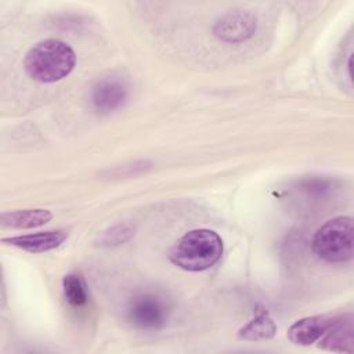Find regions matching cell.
Instances as JSON below:
<instances>
[{
  "label": "cell",
  "mask_w": 354,
  "mask_h": 354,
  "mask_svg": "<svg viewBox=\"0 0 354 354\" xmlns=\"http://www.w3.org/2000/svg\"><path fill=\"white\" fill-rule=\"evenodd\" d=\"M76 65L73 48L58 39L36 43L25 55L24 66L30 79L40 83H55L66 77Z\"/></svg>",
  "instance_id": "1"
},
{
  "label": "cell",
  "mask_w": 354,
  "mask_h": 354,
  "mask_svg": "<svg viewBox=\"0 0 354 354\" xmlns=\"http://www.w3.org/2000/svg\"><path fill=\"white\" fill-rule=\"evenodd\" d=\"M223 254V241L217 232L198 228L184 234L170 250V261L185 271H203L214 266Z\"/></svg>",
  "instance_id": "2"
},
{
  "label": "cell",
  "mask_w": 354,
  "mask_h": 354,
  "mask_svg": "<svg viewBox=\"0 0 354 354\" xmlns=\"http://www.w3.org/2000/svg\"><path fill=\"white\" fill-rule=\"evenodd\" d=\"M313 250L324 261L346 263L354 253V225L350 216L328 220L313 238Z\"/></svg>",
  "instance_id": "3"
},
{
  "label": "cell",
  "mask_w": 354,
  "mask_h": 354,
  "mask_svg": "<svg viewBox=\"0 0 354 354\" xmlns=\"http://www.w3.org/2000/svg\"><path fill=\"white\" fill-rule=\"evenodd\" d=\"M127 318L136 328L147 330L159 329L169 318V307L158 295L141 293L130 300Z\"/></svg>",
  "instance_id": "4"
},
{
  "label": "cell",
  "mask_w": 354,
  "mask_h": 354,
  "mask_svg": "<svg viewBox=\"0 0 354 354\" xmlns=\"http://www.w3.org/2000/svg\"><path fill=\"white\" fill-rule=\"evenodd\" d=\"M256 18L246 11H232L218 18L213 26L214 36L225 43H241L256 32Z\"/></svg>",
  "instance_id": "5"
},
{
  "label": "cell",
  "mask_w": 354,
  "mask_h": 354,
  "mask_svg": "<svg viewBox=\"0 0 354 354\" xmlns=\"http://www.w3.org/2000/svg\"><path fill=\"white\" fill-rule=\"evenodd\" d=\"M127 97L129 87L122 79L105 77L93 86L90 101L97 112L109 113L123 106Z\"/></svg>",
  "instance_id": "6"
},
{
  "label": "cell",
  "mask_w": 354,
  "mask_h": 354,
  "mask_svg": "<svg viewBox=\"0 0 354 354\" xmlns=\"http://www.w3.org/2000/svg\"><path fill=\"white\" fill-rule=\"evenodd\" d=\"M335 319L336 317L332 315H313L300 318L289 326L288 339L297 346H310L322 337Z\"/></svg>",
  "instance_id": "7"
},
{
  "label": "cell",
  "mask_w": 354,
  "mask_h": 354,
  "mask_svg": "<svg viewBox=\"0 0 354 354\" xmlns=\"http://www.w3.org/2000/svg\"><path fill=\"white\" fill-rule=\"evenodd\" d=\"M66 238H68L66 230H50V231H43L36 234L3 238L1 242L30 253H43V252L58 248Z\"/></svg>",
  "instance_id": "8"
},
{
  "label": "cell",
  "mask_w": 354,
  "mask_h": 354,
  "mask_svg": "<svg viewBox=\"0 0 354 354\" xmlns=\"http://www.w3.org/2000/svg\"><path fill=\"white\" fill-rule=\"evenodd\" d=\"M319 347L335 353H353L354 350V328L353 317H336L330 328L319 339Z\"/></svg>",
  "instance_id": "9"
},
{
  "label": "cell",
  "mask_w": 354,
  "mask_h": 354,
  "mask_svg": "<svg viewBox=\"0 0 354 354\" xmlns=\"http://www.w3.org/2000/svg\"><path fill=\"white\" fill-rule=\"evenodd\" d=\"M53 218V214L47 209H25L15 212H6L0 216V223L3 227L8 228H36Z\"/></svg>",
  "instance_id": "10"
},
{
  "label": "cell",
  "mask_w": 354,
  "mask_h": 354,
  "mask_svg": "<svg viewBox=\"0 0 354 354\" xmlns=\"http://www.w3.org/2000/svg\"><path fill=\"white\" fill-rule=\"evenodd\" d=\"M275 322L266 310L260 308L256 311L254 317L238 330V337L241 340L248 342H261L271 339L275 335Z\"/></svg>",
  "instance_id": "11"
},
{
  "label": "cell",
  "mask_w": 354,
  "mask_h": 354,
  "mask_svg": "<svg viewBox=\"0 0 354 354\" xmlns=\"http://www.w3.org/2000/svg\"><path fill=\"white\" fill-rule=\"evenodd\" d=\"M65 300L73 307H82L88 300V292L84 279L77 272H69L62 279Z\"/></svg>",
  "instance_id": "12"
},
{
  "label": "cell",
  "mask_w": 354,
  "mask_h": 354,
  "mask_svg": "<svg viewBox=\"0 0 354 354\" xmlns=\"http://www.w3.org/2000/svg\"><path fill=\"white\" fill-rule=\"evenodd\" d=\"M133 234H134V230L130 224H119L102 232V235L100 236V245H104V246L120 245L129 241L133 236Z\"/></svg>",
  "instance_id": "13"
}]
</instances>
